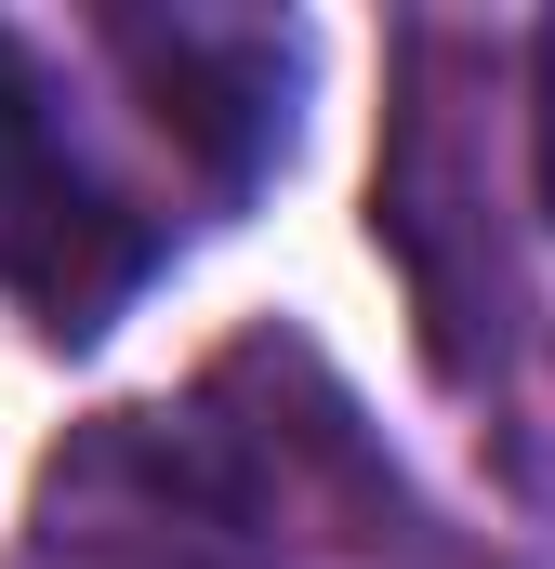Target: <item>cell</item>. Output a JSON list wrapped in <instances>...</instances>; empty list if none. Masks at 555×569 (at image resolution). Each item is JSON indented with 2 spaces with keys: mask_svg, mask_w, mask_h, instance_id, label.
I'll return each instance as SVG.
<instances>
[{
  "mask_svg": "<svg viewBox=\"0 0 555 569\" xmlns=\"http://www.w3.org/2000/svg\"><path fill=\"white\" fill-rule=\"evenodd\" d=\"M278 463L225 398L107 411L27 490V569H278Z\"/></svg>",
  "mask_w": 555,
  "mask_h": 569,
  "instance_id": "obj_1",
  "label": "cell"
},
{
  "mask_svg": "<svg viewBox=\"0 0 555 569\" xmlns=\"http://www.w3.org/2000/svg\"><path fill=\"white\" fill-rule=\"evenodd\" d=\"M543 186H555V40H543Z\"/></svg>",
  "mask_w": 555,
  "mask_h": 569,
  "instance_id": "obj_4",
  "label": "cell"
},
{
  "mask_svg": "<svg viewBox=\"0 0 555 569\" xmlns=\"http://www.w3.org/2000/svg\"><path fill=\"white\" fill-rule=\"evenodd\" d=\"M120 40V67H133L145 93H159V120H172V146H199L212 159V186H252L278 146V93H291V40L278 27H225V13H120L107 27Z\"/></svg>",
  "mask_w": 555,
  "mask_h": 569,
  "instance_id": "obj_3",
  "label": "cell"
},
{
  "mask_svg": "<svg viewBox=\"0 0 555 569\" xmlns=\"http://www.w3.org/2000/svg\"><path fill=\"white\" fill-rule=\"evenodd\" d=\"M159 212L93 159V133L67 120L53 67L0 27V291L27 305L40 345H93L145 279H159Z\"/></svg>",
  "mask_w": 555,
  "mask_h": 569,
  "instance_id": "obj_2",
  "label": "cell"
}]
</instances>
